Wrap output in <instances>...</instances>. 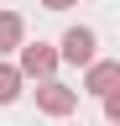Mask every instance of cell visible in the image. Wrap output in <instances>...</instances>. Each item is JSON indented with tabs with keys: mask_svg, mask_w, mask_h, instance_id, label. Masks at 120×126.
<instances>
[{
	"mask_svg": "<svg viewBox=\"0 0 120 126\" xmlns=\"http://www.w3.org/2000/svg\"><path fill=\"white\" fill-rule=\"evenodd\" d=\"M37 105L47 110V116H68V110L78 105V94L63 89V84H42V89H37Z\"/></svg>",
	"mask_w": 120,
	"mask_h": 126,
	"instance_id": "cell-1",
	"label": "cell"
},
{
	"mask_svg": "<svg viewBox=\"0 0 120 126\" xmlns=\"http://www.w3.org/2000/svg\"><path fill=\"white\" fill-rule=\"evenodd\" d=\"M63 58L68 63H94V32H89V26H73L63 37Z\"/></svg>",
	"mask_w": 120,
	"mask_h": 126,
	"instance_id": "cell-2",
	"label": "cell"
},
{
	"mask_svg": "<svg viewBox=\"0 0 120 126\" xmlns=\"http://www.w3.org/2000/svg\"><path fill=\"white\" fill-rule=\"evenodd\" d=\"M52 63H57V53L52 47H26V58H21V74H52Z\"/></svg>",
	"mask_w": 120,
	"mask_h": 126,
	"instance_id": "cell-3",
	"label": "cell"
},
{
	"mask_svg": "<svg viewBox=\"0 0 120 126\" xmlns=\"http://www.w3.org/2000/svg\"><path fill=\"white\" fill-rule=\"evenodd\" d=\"M115 79H120V63H94V68H89V89H94V94H110Z\"/></svg>",
	"mask_w": 120,
	"mask_h": 126,
	"instance_id": "cell-4",
	"label": "cell"
},
{
	"mask_svg": "<svg viewBox=\"0 0 120 126\" xmlns=\"http://www.w3.org/2000/svg\"><path fill=\"white\" fill-rule=\"evenodd\" d=\"M16 42H21V16H0V53H11Z\"/></svg>",
	"mask_w": 120,
	"mask_h": 126,
	"instance_id": "cell-5",
	"label": "cell"
},
{
	"mask_svg": "<svg viewBox=\"0 0 120 126\" xmlns=\"http://www.w3.org/2000/svg\"><path fill=\"white\" fill-rule=\"evenodd\" d=\"M16 94H21V74H16V68H0V105L16 100Z\"/></svg>",
	"mask_w": 120,
	"mask_h": 126,
	"instance_id": "cell-6",
	"label": "cell"
},
{
	"mask_svg": "<svg viewBox=\"0 0 120 126\" xmlns=\"http://www.w3.org/2000/svg\"><path fill=\"white\" fill-rule=\"evenodd\" d=\"M47 5H52V11H63V5H73V0H47Z\"/></svg>",
	"mask_w": 120,
	"mask_h": 126,
	"instance_id": "cell-7",
	"label": "cell"
}]
</instances>
